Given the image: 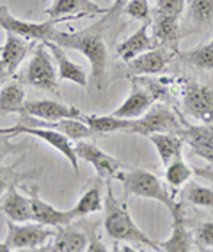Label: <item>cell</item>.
Masks as SVG:
<instances>
[{
  "label": "cell",
  "instance_id": "cell-36",
  "mask_svg": "<svg viewBox=\"0 0 213 252\" xmlns=\"http://www.w3.org/2000/svg\"><path fill=\"white\" fill-rule=\"evenodd\" d=\"M14 149H16V148H14V146L11 144V137L2 135V133H0V162L4 160L5 155L13 153Z\"/></svg>",
  "mask_w": 213,
  "mask_h": 252
},
{
  "label": "cell",
  "instance_id": "cell-15",
  "mask_svg": "<svg viewBox=\"0 0 213 252\" xmlns=\"http://www.w3.org/2000/svg\"><path fill=\"white\" fill-rule=\"evenodd\" d=\"M173 52L163 46L158 48H153L150 52H144L139 57H135L133 61H130L128 64V69L132 75H156V73L163 71L167 68V64L171 63L173 59Z\"/></svg>",
  "mask_w": 213,
  "mask_h": 252
},
{
  "label": "cell",
  "instance_id": "cell-43",
  "mask_svg": "<svg viewBox=\"0 0 213 252\" xmlns=\"http://www.w3.org/2000/svg\"><path fill=\"white\" fill-rule=\"evenodd\" d=\"M203 252H213V251H204V249H203Z\"/></svg>",
  "mask_w": 213,
  "mask_h": 252
},
{
  "label": "cell",
  "instance_id": "cell-18",
  "mask_svg": "<svg viewBox=\"0 0 213 252\" xmlns=\"http://www.w3.org/2000/svg\"><path fill=\"white\" fill-rule=\"evenodd\" d=\"M173 233L163 243H160V252H190L192 233L186 229L183 220L182 204H178L173 212Z\"/></svg>",
  "mask_w": 213,
  "mask_h": 252
},
{
  "label": "cell",
  "instance_id": "cell-24",
  "mask_svg": "<svg viewBox=\"0 0 213 252\" xmlns=\"http://www.w3.org/2000/svg\"><path fill=\"white\" fill-rule=\"evenodd\" d=\"M82 121L86 123L96 135L100 133H116V131H122V133H130L133 126L132 119H121L112 114L109 116H82Z\"/></svg>",
  "mask_w": 213,
  "mask_h": 252
},
{
  "label": "cell",
  "instance_id": "cell-23",
  "mask_svg": "<svg viewBox=\"0 0 213 252\" xmlns=\"http://www.w3.org/2000/svg\"><path fill=\"white\" fill-rule=\"evenodd\" d=\"M148 139L151 140V144L156 149V153H158V158L163 167L169 165L174 158L182 157V149L185 142L176 133H154V135H150Z\"/></svg>",
  "mask_w": 213,
  "mask_h": 252
},
{
  "label": "cell",
  "instance_id": "cell-30",
  "mask_svg": "<svg viewBox=\"0 0 213 252\" xmlns=\"http://www.w3.org/2000/svg\"><path fill=\"white\" fill-rule=\"evenodd\" d=\"M188 20L197 25H210L213 22V0H186Z\"/></svg>",
  "mask_w": 213,
  "mask_h": 252
},
{
  "label": "cell",
  "instance_id": "cell-13",
  "mask_svg": "<svg viewBox=\"0 0 213 252\" xmlns=\"http://www.w3.org/2000/svg\"><path fill=\"white\" fill-rule=\"evenodd\" d=\"M50 20H73L84 18V16H94L98 13H107V9L94 4L92 0H54V4L45 11Z\"/></svg>",
  "mask_w": 213,
  "mask_h": 252
},
{
  "label": "cell",
  "instance_id": "cell-35",
  "mask_svg": "<svg viewBox=\"0 0 213 252\" xmlns=\"http://www.w3.org/2000/svg\"><path fill=\"white\" fill-rule=\"evenodd\" d=\"M84 252H109V249H107V245H105L103 240L98 234H92L89 242H87V247Z\"/></svg>",
  "mask_w": 213,
  "mask_h": 252
},
{
  "label": "cell",
  "instance_id": "cell-32",
  "mask_svg": "<svg viewBox=\"0 0 213 252\" xmlns=\"http://www.w3.org/2000/svg\"><path fill=\"white\" fill-rule=\"evenodd\" d=\"M185 5L186 0H156V5H154L151 16L153 18H156V16H167V18L180 20Z\"/></svg>",
  "mask_w": 213,
  "mask_h": 252
},
{
  "label": "cell",
  "instance_id": "cell-28",
  "mask_svg": "<svg viewBox=\"0 0 213 252\" xmlns=\"http://www.w3.org/2000/svg\"><path fill=\"white\" fill-rule=\"evenodd\" d=\"M192 174H194V171H192V167L183 160V157L174 158L169 165H165V181H167L169 187L173 190L182 189L183 185L188 183Z\"/></svg>",
  "mask_w": 213,
  "mask_h": 252
},
{
  "label": "cell",
  "instance_id": "cell-31",
  "mask_svg": "<svg viewBox=\"0 0 213 252\" xmlns=\"http://www.w3.org/2000/svg\"><path fill=\"white\" fill-rule=\"evenodd\" d=\"M182 59L199 69H213V45L197 46L190 52H183Z\"/></svg>",
  "mask_w": 213,
  "mask_h": 252
},
{
  "label": "cell",
  "instance_id": "cell-27",
  "mask_svg": "<svg viewBox=\"0 0 213 252\" xmlns=\"http://www.w3.org/2000/svg\"><path fill=\"white\" fill-rule=\"evenodd\" d=\"M25 103V91L18 82H9L0 89V116L20 114Z\"/></svg>",
  "mask_w": 213,
  "mask_h": 252
},
{
  "label": "cell",
  "instance_id": "cell-44",
  "mask_svg": "<svg viewBox=\"0 0 213 252\" xmlns=\"http://www.w3.org/2000/svg\"><path fill=\"white\" fill-rule=\"evenodd\" d=\"M210 45H213V39H212V41H210Z\"/></svg>",
  "mask_w": 213,
  "mask_h": 252
},
{
  "label": "cell",
  "instance_id": "cell-4",
  "mask_svg": "<svg viewBox=\"0 0 213 252\" xmlns=\"http://www.w3.org/2000/svg\"><path fill=\"white\" fill-rule=\"evenodd\" d=\"M64 20H46V22H25V20L14 18L7 11L4 4H0V29H4L7 34L23 37L27 41H39V43H48L54 41L55 32L59 29L55 27L57 23H62Z\"/></svg>",
  "mask_w": 213,
  "mask_h": 252
},
{
  "label": "cell",
  "instance_id": "cell-29",
  "mask_svg": "<svg viewBox=\"0 0 213 252\" xmlns=\"http://www.w3.org/2000/svg\"><path fill=\"white\" fill-rule=\"evenodd\" d=\"M182 195L192 206L213 208V189H206V187L197 183H186Z\"/></svg>",
  "mask_w": 213,
  "mask_h": 252
},
{
  "label": "cell",
  "instance_id": "cell-22",
  "mask_svg": "<svg viewBox=\"0 0 213 252\" xmlns=\"http://www.w3.org/2000/svg\"><path fill=\"white\" fill-rule=\"evenodd\" d=\"M178 135L182 137L185 144L190 146V149L197 157L206 160L210 165H213V140L206 135L203 125L182 128V130L178 131Z\"/></svg>",
  "mask_w": 213,
  "mask_h": 252
},
{
  "label": "cell",
  "instance_id": "cell-9",
  "mask_svg": "<svg viewBox=\"0 0 213 252\" xmlns=\"http://www.w3.org/2000/svg\"><path fill=\"white\" fill-rule=\"evenodd\" d=\"M183 108L201 125H213V89L197 82L186 84L183 91Z\"/></svg>",
  "mask_w": 213,
  "mask_h": 252
},
{
  "label": "cell",
  "instance_id": "cell-37",
  "mask_svg": "<svg viewBox=\"0 0 213 252\" xmlns=\"http://www.w3.org/2000/svg\"><path fill=\"white\" fill-rule=\"evenodd\" d=\"M192 171L197 178H203V180L210 181L213 183V165H208V167H192Z\"/></svg>",
  "mask_w": 213,
  "mask_h": 252
},
{
  "label": "cell",
  "instance_id": "cell-5",
  "mask_svg": "<svg viewBox=\"0 0 213 252\" xmlns=\"http://www.w3.org/2000/svg\"><path fill=\"white\" fill-rule=\"evenodd\" d=\"M133 126L130 133H137L142 137H150L154 133H176L183 126L174 114V110L165 103H154L139 119H132Z\"/></svg>",
  "mask_w": 213,
  "mask_h": 252
},
{
  "label": "cell",
  "instance_id": "cell-10",
  "mask_svg": "<svg viewBox=\"0 0 213 252\" xmlns=\"http://www.w3.org/2000/svg\"><path fill=\"white\" fill-rule=\"evenodd\" d=\"M20 114H27L30 117L50 123L62 121V119H82V116H84L77 107L59 103L54 99H32V101L25 99Z\"/></svg>",
  "mask_w": 213,
  "mask_h": 252
},
{
  "label": "cell",
  "instance_id": "cell-12",
  "mask_svg": "<svg viewBox=\"0 0 213 252\" xmlns=\"http://www.w3.org/2000/svg\"><path fill=\"white\" fill-rule=\"evenodd\" d=\"M154 99H156L154 91H151L150 87H142L141 84L133 82L128 98L114 110L112 116L121 117V119H139L153 107Z\"/></svg>",
  "mask_w": 213,
  "mask_h": 252
},
{
  "label": "cell",
  "instance_id": "cell-16",
  "mask_svg": "<svg viewBox=\"0 0 213 252\" xmlns=\"http://www.w3.org/2000/svg\"><path fill=\"white\" fill-rule=\"evenodd\" d=\"M150 25H151V22L142 23L132 36L126 37V39L121 41L118 45V55L124 63H130V61H133V59L139 57V55L144 54V52L158 48V43L153 39V36H150Z\"/></svg>",
  "mask_w": 213,
  "mask_h": 252
},
{
  "label": "cell",
  "instance_id": "cell-14",
  "mask_svg": "<svg viewBox=\"0 0 213 252\" xmlns=\"http://www.w3.org/2000/svg\"><path fill=\"white\" fill-rule=\"evenodd\" d=\"M30 208H32V222L41 225H46V227H68L71 224V217L68 212H61L57 208H54L50 203H46L39 197L37 194V187H32L30 189Z\"/></svg>",
  "mask_w": 213,
  "mask_h": 252
},
{
  "label": "cell",
  "instance_id": "cell-3",
  "mask_svg": "<svg viewBox=\"0 0 213 252\" xmlns=\"http://www.w3.org/2000/svg\"><path fill=\"white\" fill-rule=\"evenodd\" d=\"M118 178L122 181V187L126 194L137 195L142 199H153L156 203L163 204L169 212H173L180 203L174 201V197L169 194V190L163 187L162 181L150 171L144 169H133L124 174H118Z\"/></svg>",
  "mask_w": 213,
  "mask_h": 252
},
{
  "label": "cell",
  "instance_id": "cell-8",
  "mask_svg": "<svg viewBox=\"0 0 213 252\" xmlns=\"http://www.w3.org/2000/svg\"><path fill=\"white\" fill-rule=\"evenodd\" d=\"M0 133L7 137L14 135H32L41 139L43 142L50 144L54 149H57L61 155H62L69 163H71L75 174H78V157L75 155V146H73V140H69L66 135L59 133L55 130H48V128H30V126H7V128H0Z\"/></svg>",
  "mask_w": 213,
  "mask_h": 252
},
{
  "label": "cell",
  "instance_id": "cell-41",
  "mask_svg": "<svg viewBox=\"0 0 213 252\" xmlns=\"http://www.w3.org/2000/svg\"><path fill=\"white\" fill-rule=\"evenodd\" d=\"M130 0H114V7H112V11H121L124 5L128 4Z\"/></svg>",
  "mask_w": 213,
  "mask_h": 252
},
{
  "label": "cell",
  "instance_id": "cell-11",
  "mask_svg": "<svg viewBox=\"0 0 213 252\" xmlns=\"http://www.w3.org/2000/svg\"><path fill=\"white\" fill-rule=\"evenodd\" d=\"M75 155L78 158H82V160H86L87 163H91L94 167L96 174L103 178V180H110V178L119 174V169H121L119 160H116L114 157L101 151L92 142H86V140L77 142L75 144Z\"/></svg>",
  "mask_w": 213,
  "mask_h": 252
},
{
  "label": "cell",
  "instance_id": "cell-33",
  "mask_svg": "<svg viewBox=\"0 0 213 252\" xmlns=\"http://www.w3.org/2000/svg\"><path fill=\"white\" fill-rule=\"evenodd\" d=\"M124 13H126L130 18L137 20V22L150 23L151 22L150 0H130V2L124 5Z\"/></svg>",
  "mask_w": 213,
  "mask_h": 252
},
{
  "label": "cell",
  "instance_id": "cell-25",
  "mask_svg": "<svg viewBox=\"0 0 213 252\" xmlns=\"http://www.w3.org/2000/svg\"><path fill=\"white\" fill-rule=\"evenodd\" d=\"M87 238L82 231L61 227L59 233L55 234L54 242L50 243V252H84L87 247Z\"/></svg>",
  "mask_w": 213,
  "mask_h": 252
},
{
  "label": "cell",
  "instance_id": "cell-42",
  "mask_svg": "<svg viewBox=\"0 0 213 252\" xmlns=\"http://www.w3.org/2000/svg\"><path fill=\"white\" fill-rule=\"evenodd\" d=\"M0 252H13V251L7 247V243L5 242H0Z\"/></svg>",
  "mask_w": 213,
  "mask_h": 252
},
{
  "label": "cell",
  "instance_id": "cell-21",
  "mask_svg": "<svg viewBox=\"0 0 213 252\" xmlns=\"http://www.w3.org/2000/svg\"><path fill=\"white\" fill-rule=\"evenodd\" d=\"M29 50H30V45H29L27 39L14 36V34L5 36V43L2 45V52H0V59L5 64L9 77H13L14 73L18 71L20 64L25 61Z\"/></svg>",
  "mask_w": 213,
  "mask_h": 252
},
{
  "label": "cell",
  "instance_id": "cell-17",
  "mask_svg": "<svg viewBox=\"0 0 213 252\" xmlns=\"http://www.w3.org/2000/svg\"><path fill=\"white\" fill-rule=\"evenodd\" d=\"M43 45L48 48L52 55H54L55 63H57V75H59L61 80H68L73 84H78L80 87L87 86V75L84 71L82 66H78L77 63H73L71 59L66 55V50L61 48L59 45H55L52 41L48 43H43Z\"/></svg>",
  "mask_w": 213,
  "mask_h": 252
},
{
  "label": "cell",
  "instance_id": "cell-26",
  "mask_svg": "<svg viewBox=\"0 0 213 252\" xmlns=\"http://www.w3.org/2000/svg\"><path fill=\"white\" fill-rule=\"evenodd\" d=\"M103 210V197L100 192V185H92L82 194V197L78 199V203L68 210L71 220H77L82 217H87L91 213H98Z\"/></svg>",
  "mask_w": 213,
  "mask_h": 252
},
{
  "label": "cell",
  "instance_id": "cell-46",
  "mask_svg": "<svg viewBox=\"0 0 213 252\" xmlns=\"http://www.w3.org/2000/svg\"><path fill=\"white\" fill-rule=\"evenodd\" d=\"M0 86H2V82H0Z\"/></svg>",
  "mask_w": 213,
  "mask_h": 252
},
{
  "label": "cell",
  "instance_id": "cell-20",
  "mask_svg": "<svg viewBox=\"0 0 213 252\" xmlns=\"http://www.w3.org/2000/svg\"><path fill=\"white\" fill-rule=\"evenodd\" d=\"M153 22V39L158 46L171 50L173 54H180V23L178 18H167V16H156Z\"/></svg>",
  "mask_w": 213,
  "mask_h": 252
},
{
  "label": "cell",
  "instance_id": "cell-7",
  "mask_svg": "<svg viewBox=\"0 0 213 252\" xmlns=\"http://www.w3.org/2000/svg\"><path fill=\"white\" fill-rule=\"evenodd\" d=\"M57 69L52 63L50 52L43 43L34 48L30 63L23 73V82L32 87H39L45 91H57Z\"/></svg>",
  "mask_w": 213,
  "mask_h": 252
},
{
  "label": "cell",
  "instance_id": "cell-34",
  "mask_svg": "<svg viewBox=\"0 0 213 252\" xmlns=\"http://www.w3.org/2000/svg\"><path fill=\"white\" fill-rule=\"evenodd\" d=\"M195 240L203 249H213V222H204L195 231Z\"/></svg>",
  "mask_w": 213,
  "mask_h": 252
},
{
  "label": "cell",
  "instance_id": "cell-40",
  "mask_svg": "<svg viewBox=\"0 0 213 252\" xmlns=\"http://www.w3.org/2000/svg\"><path fill=\"white\" fill-rule=\"evenodd\" d=\"M9 78V73H7V69H5V64L2 63V59H0V82H4Z\"/></svg>",
  "mask_w": 213,
  "mask_h": 252
},
{
  "label": "cell",
  "instance_id": "cell-1",
  "mask_svg": "<svg viewBox=\"0 0 213 252\" xmlns=\"http://www.w3.org/2000/svg\"><path fill=\"white\" fill-rule=\"evenodd\" d=\"M101 25H103V22L78 32L57 31L54 41H52L64 50H77L82 55H86L92 69V84L100 91L103 89L105 73H107V45H105L103 36H101Z\"/></svg>",
  "mask_w": 213,
  "mask_h": 252
},
{
  "label": "cell",
  "instance_id": "cell-2",
  "mask_svg": "<svg viewBox=\"0 0 213 252\" xmlns=\"http://www.w3.org/2000/svg\"><path fill=\"white\" fill-rule=\"evenodd\" d=\"M103 227L109 238L116 240V242H135L150 247L151 251L160 252V243L154 242L153 238H150L148 234L139 229V225L135 224V220H133L130 212H128L126 204L119 203L118 199H116L110 183L107 185V197L103 201Z\"/></svg>",
  "mask_w": 213,
  "mask_h": 252
},
{
  "label": "cell",
  "instance_id": "cell-6",
  "mask_svg": "<svg viewBox=\"0 0 213 252\" xmlns=\"http://www.w3.org/2000/svg\"><path fill=\"white\" fill-rule=\"evenodd\" d=\"M55 231L46 225L36 224V222H9L7 225V236L5 243L11 251H20V249H39L50 243L55 238Z\"/></svg>",
  "mask_w": 213,
  "mask_h": 252
},
{
  "label": "cell",
  "instance_id": "cell-38",
  "mask_svg": "<svg viewBox=\"0 0 213 252\" xmlns=\"http://www.w3.org/2000/svg\"><path fill=\"white\" fill-rule=\"evenodd\" d=\"M112 252H141V251H137L135 247L128 245V243H119V242H116V245H114Z\"/></svg>",
  "mask_w": 213,
  "mask_h": 252
},
{
  "label": "cell",
  "instance_id": "cell-39",
  "mask_svg": "<svg viewBox=\"0 0 213 252\" xmlns=\"http://www.w3.org/2000/svg\"><path fill=\"white\" fill-rule=\"evenodd\" d=\"M9 185L11 183H7V180H5V176L0 172V203L4 201V195H5V192H7V189H9Z\"/></svg>",
  "mask_w": 213,
  "mask_h": 252
},
{
  "label": "cell",
  "instance_id": "cell-19",
  "mask_svg": "<svg viewBox=\"0 0 213 252\" xmlns=\"http://www.w3.org/2000/svg\"><path fill=\"white\" fill-rule=\"evenodd\" d=\"M2 210L11 222L16 224H23V222H32V208H30V199L16 189V185L11 183L7 192L2 201Z\"/></svg>",
  "mask_w": 213,
  "mask_h": 252
},
{
  "label": "cell",
  "instance_id": "cell-45",
  "mask_svg": "<svg viewBox=\"0 0 213 252\" xmlns=\"http://www.w3.org/2000/svg\"><path fill=\"white\" fill-rule=\"evenodd\" d=\"M0 52H2V46H0Z\"/></svg>",
  "mask_w": 213,
  "mask_h": 252
}]
</instances>
